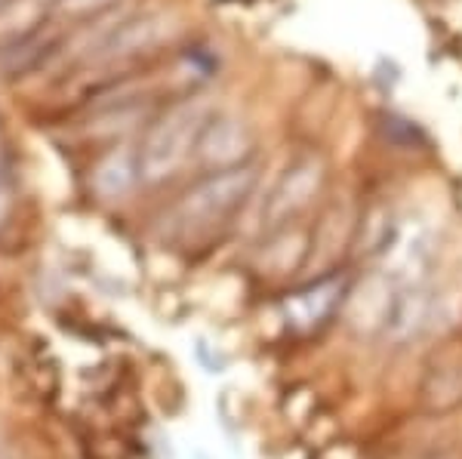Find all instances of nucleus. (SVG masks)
<instances>
[{"instance_id": "f8f14e48", "label": "nucleus", "mask_w": 462, "mask_h": 459, "mask_svg": "<svg viewBox=\"0 0 462 459\" xmlns=\"http://www.w3.org/2000/svg\"><path fill=\"white\" fill-rule=\"evenodd\" d=\"M4 210H6V207H4V197H0V219H4Z\"/></svg>"}, {"instance_id": "9d476101", "label": "nucleus", "mask_w": 462, "mask_h": 459, "mask_svg": "<svg viewBox=\"0 0 462 459\" xmlns=\"http://www.w3.org/2000/svg\"><path fill=\"white\" fill-rule=\"evenodd\" d=\"M108 4H115V0H56L59 13H65V16H87V13H99V10H106Z\"/></svg>"}, {"instance_id": "39448f33", "label": "nucleus", "mask_w": 462, "mask_h": 459, "mask_svg": "<svg viewBox=\"0 0 462 459\" xmlns=\"http://www.w3.org/2000/svg\"><path fill=\"white\" fill-rule=\"evenodd\" d=\"M342 302V278H324L318 284H309L305 290L284 299L287 324L296 330H315L327 321Z\"/></svg>"}, {"instance_id": "1a4fd4ad", "label": "nucleus", "mask_w": 462, "mask_h": 459, "mask_svg": "<svg viewBox=\"0 0 462 459\" xmlns=\"http://www.w3.org/2000/svg\"><path fill=\"white\" fill-rule=\"evenodd\" d=\"M422 398H426L429 410L438 413L453 410L457 404H462V367L441 370V373L431 376L426 389H422Z\"/></svg>"}, {"instance_id": "0eeeda50", "label": "nucleus", "mask_w": 462, "mask_h": 459, "mask_svg": "<svg viewBox=\"0 0 462 459\" xmlns=\"http://www.w3.org/2000/svg\"><path fill=\"white\" fill-rule=\"evenodd\" d=\"M431 315V293L422 287H407L404 293H394L385 312L383 327L389 333L392 343H407L429 324Z\"/></svg>"}, {"instance_id": "9b49d317", "label": "nucleus", "mask_w": 462, "mask_h": 459, "mask_svg": "<svg viewBox=\"0 0 462 459\" xmlns=\"http://www.w3.org/2000/svg\"><path fill=\"white\" fill-rule=\"evenodd\" d=\"M13 4H16V0H0V19L6 16V10H10Z\"/></svg>"}, {"instance_id": "f03ea898", "label": "nucleus", "mask_w": 462, "mask_h": 459, "mask_svg": "<svg viewBox=\"0 0 462 459\" xmlns=\"http://www.w3.org/2000/svg\"><path fill=\"white\" fill-rule=\"evenodd\" d=\"M253 182H256V173H253V167L247 164L213 170L210 176H204V179L198 185H191L182 195V201H179L173 213L176 232L182 234V238H189V234L213 228L216 222L226 219L228 213L250 195Z\"/></svg>"}, {"instance_id": "6e6552de", "label": "nucleus", "mask_w": 462, "mask_h": 459, "mask_svg": "<svg viewBox=\"0 0 462 459\" xmlns=\"http://www.w3.org/2000/svg\"><path fill=\"white\" fill-rule=\"evenodd\" d=\"M170 32V22L167 16H139V19H130L124 22L121 28H115L111 37L99 47V56L102 59H126V56H136V53H145L148 47L161 41L163 34Z\"/></svg>"}, {"instance_id": "f257e3e1", "label": "nucleus", "mask_w": 462, "mask_h": 459, "mask_svg": "<svg viewBox=\"0 0 462 459\" xmlns=\"http://www.w3.org/2000/svg\"><path fill=\"white\" fill-rule=\"evenodd\" d=\"M210 121V108L200 99L179 102L158 117L148 130L145 142L139 145V173L145 182H163L189 161L191 151H198V139L204 124Z\"/></svg>"}, {"instance_id": "7ed1b4c3", "label": "nucleus", "mask_w": 462, "mask_h": 459, "mask_svg": "<svg viewBox=\"0 0 462 459\" xmlns=\"http://www.w3.org/2000/svg\"><path fill=\"white\" fill-rule=\"evenodd\" d=\"M250 130L241 117L231 115H216L204 124L198 139V154L207 167L213 170H228L241 167L244 158L250 154Z\"/></svg>"}, {"instance_id": "20e7f679", "label": "nucleus", "mask_w": 462, "mask_h": 459, "mask_svg": "<svg viewBox=\"0 0 462 459\" xmlns=\"http://www.w3.org/2000/svg\"><path fill=\"white\" fill-rule=\"evenodd\" d=\"M320 179H324V167L318 158H305L300 164H293L287 170V176L278 182V188L272 191L265 207V219L268 222H281L290 213H296L300 207L311 201V195L318 191Z\"/></svg>"}, {"instance_id": "423d86ee", "label": "nucleus", "mask_w": 462, "mask_h": 459, "mask_svg": "<svg viewBox=\"0 0 462 459\" xmlns=\"http://www.w3.org/2000/svg\"><path fill=\"white\" fill-rule=\"evenodd\" d=\"M139 179H143V173H139V148H133V145L108 148V151L96 161L93 173H89L93 191L99 197H106V201L124 197Z\"/></svg>"}]
</instances>
